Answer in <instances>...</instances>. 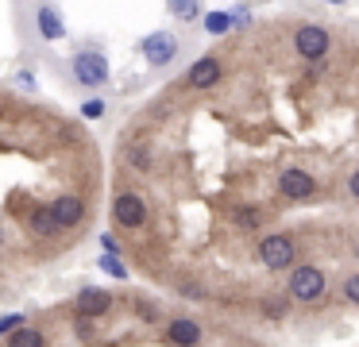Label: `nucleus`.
Segmentation results:
<instances>
[{"mask_svg": "<svg viewBox=\"0 0 359 347\" xmlns=\"http://www.w3.org/2000/svg\"><path fill=\"white\" fill-rule=\"evenodd\" d=\"M328 290V278L320 266H297L290 270V282H286V293L294 301H302V305H313V301H320Z\"/></svg>", "mask_w": 359, "mask_h": 347, "instance_id": "obj_1", "label": "nucleus"}, {"mask_svg": "<svg viewBox=\"0 0 359 347\" xmlns=\"http://www.w3.org/2000/svg\"><path fill=\"white\" fill-rule=\"evenodd\" d=\"M255 254H259V262H263L266 270H290L294 259H297V247H294L290 236H263L255 243Z\"/></svg>", "mask_w": 359, "mask_h": 347, "instance_id": "obj_2", "label": "nucleus"}, {"mask_svg": "<svg viewBox=\"0 0 359 347\" xmlns=\"http://www.w3.org/2000/svg\"><path fill=\"white\" fill-rule=\"evenodd\" d=\"M74 77H78L86 89H101V85H109V58H104L101 50H78L70 62Z\"/></svg>", "mask_w": 359, "mask_h": 347, "instance_id": "obj_3", "label": "nucleus"}, {"mask_svg": "<svg viewBox=\"0 0 359 347\" xmlns=\"http://www.w3.org/2000/svg\"><path fill=\"white\" fill-rule=\"evenodd\" d=\"M178 35L174 31H151L147 39L140 43V54H143V62L147 66H155V69H163V66H170L174 58H178Z\"/></svg>", "mask_w": 359, "mask_h": 347, "instance_id": "obj_4", "label": "nucleus"}, {"mask_svg": "<svg viewBox=\"0 0 359 347\" xmlns=\"http://www.w3.org/2000/svg\"><path fill=\"white\" fill-rule=\"evenodd\" d=\"M112 220H116L120 228H143V224L151 220V208L140 193H116V197H112Z\"/></svg>", "mask_w": 359, "mask_h": 347, "instance_id": "obj_5", "label": "nucleus"}, {"mask_svg": "<svg viewBox=\"0 0 359 347\" xmlns=\"http://www.w3.org/2000/svg\"><path fill=\"white\" fill-rule=\"evenodd\" d=\"M328 46H332V39H328V31L317 27V23H305V27L294 31V50L302 54L305 62H320L328 54Z\"/></svg>", "mask_w": 359, "mask_h": 347, "instance_id": "obj_6", "label": "nucleus"}, {"mask_svg": "<svg viewBox=\"0 0 359 347\" xmlns=\"http://www.w3.org/2000/svg\"><path fill=\"white\" fill-rule=\"evenodd\" d=\"M313 189H317V177L302 166H286L278 174V193L286 200H305V197H313Z\"/></svg>", "mask_w": 359, "mask_h": 347, "instance_id": "obj_7", "label": "nucleus"}, {"mask_svg": "<svg viewBox=\"0 0 359 347\" xmlns=\"http://www.w3.org/2000/svg\"><path fill=\"white\" fill-rule=\"evenodd\" d=\"M50 212H55L58 228H78L81 220H86V200L78 197V193H62V197L50 200Z\"/></svg>", "mask_w": 359, "mask_h": 347, "instance_id": "obj_8", "label": "nucleus"}, {"mask_svg": "<svg viewBox=\"0 0 359 347\" xmlns=\"http://www.w3.org/2000/svg\"><path fill=\"white\" fill-rule=\"evenodd\" d=\"M220 81V62L212 58V54H205V58H197L194 66L186 69V85L189 89H209V85Z\"/></svg>", "mask_w": 359, "mask_h": 347, "instance_id": "obj_9", "label": "nucleus"}, {"mask_svg": "<svg viewBox=\"0 0 359 347\" xmlns=\"http://www.w3.org/2000/svg\"><path fill=\"white\" fill-rule=\"evenodd\" d=\"M35 27H39V39H47V43H58V39H66L62 12H58L55 4H39V12H35Z\"/></svg>", "mask_w": 359, "mask_h": 347, "instance_id": "obj_10", "label": "nucleus"}, {"mask_svg": "<svg viewBox=\"0 0 359 347\" xmlns=\"http://www.w3.org/2000/svg\"><path fill=\"white\" fill-rule=\"evenodd\" d=\"M166 336H170L174 347H197L205 332H201V324L189 320V316H174V320L166 324Z\"/></svg>", "mask_w": 359, "mask_h": 347, "instance_id": "obj_11", "label": "nucleus"}, {"mask_svg": "<svg viewBox=\"0 0 359 347\" xmlns=\"http://www.w3.org/2000/svg\"><path fill=\"white\" fill-rule=\"evenodd\" d=\"M74 305H78L81 316H101V313H109V308H112V293L109 290H97V285H86Z\"/></svg>", "mask_w": 359, "mask_h": 347, "instance_id": "obj_12", "label": "nucleus"}, {"mask_svg": "<svg viewBox=\"0 0 359 347\" xmlns=\"http://www.w3.org/2000/svg\"><path fill=\"white\" fill-rule=\"evenodd\" d=\"M27 224H32V231L39 239H55L58 231V220H55V212H50V205H43V208H32V216H27Z\"/></svg>", "mask_w": 359, "mask_h": 347, "instance_id": "obj_13", "label": "nucleus"}, {"mask_svg": "<svg viewBox=\"0 0 359 347\" xmlns=\"http://www.w3.org/2000/svg\"><path fill=\"white\" fill-rule=\"evenodd\" d=\"M8 339V347H47V339H43V332L39 328H32V324H20L12 336H4Z\"/></svg>", "mask_w": 359, "mask_h": 347, "instance_id": "obj_14", "label": "nucleus"}, {"mask_svg": "<svg viewBox=\"0 0 359 347\" xmlns=\"http://www.w3.org/2000/svg\"><path fill=\"white\" fill-rule=\"evenodd\" d=\"M166 12H170L174 20H182V23L201 20V4H197V0H166Z\"/></svg>", "mask_w": 359, "mask_h": 347, "instance_id": "obj_15", "label": "nucleus"}, {"mask_svg": "<svg viewBox=\"0 0 359 347\" xmlns=\"http://www.w3.org/2000/svg\"><path fill=\"white\" fill-rule=\"evenodd\" d=\"M232 220H236V228L255 231L259 224H263V208H259V205H240V208L232 212Z\"/></svg>", "mask_w": 359, "mask_h": 347, "instance_id": "obj_16", "label": "nucleus"}, {"mask_svg": "<svg viewBox=\"0 0 359 347\" xmlns=\"http://www.w3.org/2000/svg\"><path fill=\"white\" fill-rule=\"evenodd\" d=\"M232 27H236L232 12H205V31H209V35H224V31H232Z\"/></svg>", "mask_w": 359, "mask_h": 347, "instance_id": "obj_17", "label": "nucleus"}, {"mask_svg": "<svg viewBox=\"0 0 359 347\" xmlns=\"http://www.w3.org/2000/svg\"><path fill=\"white\" fill-rule=\"evenodd\" d=\"M128 162H132L135 170H151V147L147 143H132L128 147Z\"/></svg>", "mask_w": 359, "mask_h": 347, "instance_id": "obj_18", "label": "nucleus"}, {"mask_svg": "<svg viewBox=\"0 0 359 347\" xmlns=\"http://www.w3.org/2000/svg\"><path fill=\"white\" fill-rule=\"evenodd\" d=\"M101 270H104V274H112V278H120V282L128 278V266L120 262V254H112V251L101 254Z\"/></svg>", "mask_w": 359, "mask_h": 347, "instance_id": "obj_19", "label": "nucleus"}, {"mask_svg": "<svg viewBox=\"0 0 359 347\" xmlns=\"http://www.w3.org/2000/svg\"><path fill=\"white\" fill-rule=\"evenodd\" d=\"M286 308H290L286 297H266L263 301V313L271 316V320H282V316H286Z\"/></svg>", "mask_w": 359, "mask_h": 347, "instance_id": "obj_20", "label": "nucleus"}, {"mask_svg": "<svg viewBox=\"0 0 359 347\" xmlns=\"http://www.w3.org/2000/svg\"><path fill=\"white\" fill-rule=\"evenodd\" d=\"M20 324H27L20 313H8V316H0V336H12V332L20 328Z\"/></svg>", "mask_w": 359, "mask_h": 347, "instance_id": "obj_21", "label": "nucleus"}, {"mask_svg": "<svg viewBox=\"0 0 359 347\" xmlns=\"http://www.w3.org/2000/svg\"><path fill=\"white\" fill-rule=\"evenodd\" d=\"M344 301H348V305H359V274H351L348 282H344Z\"/></svg>", "mask_w": 359, "mask_h": 347, "instance_id": "obj_22", "label": "nucleus"}, {"mask_svg": "<svg viewBox=\"0 0 359 347\" xmlns=\"http://www.w3.org/2000/svg\"><path fill=\"white\" fill-rule=\"evenodd\" d=\"M81 116H86V120H101V116H104V100H86V104H81Z\"/></svg>", "mask_w": 359, "mask_h": 347, "instance_id": "obj_23", "label": "nucleus"}, {"mask_svg": "<svg viewBox=\"0 0 359 347\" xmlns=\"http://www.w3.org/2000/svg\"><path fill=\"white\" fill-rule=\"evenodd\" d=\"M135 316H140V320H158V308L151 305V301H135Z\"/></svg>", "mask_w": 359, "mask_h": 347, "instance_id": "obj_24", "label": "nucleus"}, {"mask_svg": "<svg viewBox=\"0 0 359 347\" xmlns=\"http://www.w3.org/2000/svg\"><path fill=\"white\" fill-rule=\"evenodd\" d=\"M232 20H236V27H248V23H251V12H248V8H232Z\"/></svg>", "mask_w": 359, "mask_h": 347, "instance_id": "obj_25", "label": "nucleus"}, {"mask_svg": "<svg viewBox=\"0 0 359 347\" xmlns=\"http://www.w3.org/2000/svg\"><path fill=\"white\" fill-rule=\"evenodd\" d=\"M101 247H104V251H112V254H120V239H112V231H109V236H101Z\"/></svg>", "mask_w": 359, "mask_h": 347, "instance_id": "obj_26", "label": "nucleus"}, {"mask_svg": "<svg viewBox=\"0 0 359 347\" xmlns=\"http://www.w3.org/2000/svg\"><path fill=\"white\" fill-rule=\"evenodd\" d=\"M348 193H351V197H355V200H359V170H355V174H351V177H348Z\"/></svg>", "mask_w": 359, "mask_h": 347, "instance_id": "obj_27", "label": "nucleus"}, {"mask_svg": "<svg viewBox=\"0 0 359 347\" xmlns=\"http://www.w3.org/2000/svg\"><path fill=\"white\" fill-rule=\"evenodd\" d=\"M16 81H20V85H24V89H35V77H32V74H27V69H24V74H20V77H16Z\"/></svg>", "mask_w": 359, "mask_h": 347, "instance_id": "obj_28", "label": "nucleus"}, {"mask_svg": "<svg viewBox=\"0 0 359 347\" xmlns=\"http://www.w3.org/2000/svg\"><path fill=\"white\" fill-rule=\"evenodd\" d=\"M325 4H348V0H325Z\"/></svg>", "mask_w": 359, "mask_h": 347, "instance_id": "obj_29", "label": "nucleus"}, {"mask_svg": "<svg viewBox=\"0 0 359 347\" xmlns=\"http://www.w3.org/2000/svg\"><path fill=\"white\" fill-rule=\"evenodd\" d=\"M355 259H359V243H355Z\"/></svg>", "mask_w": 359, "mask_h": 347, "instance_id": "obj_30", "label": "nucleus"}, {"mask_svg": "<svg viewBox=\"0 0 359 347\" xmlns=\"http://www.w3.org/2000/svg\"><path fill=\"white\" fill-rule=\"evenodd\" d=\"M0 243H4V231H0Z\"/></svg>", "mask_w": 359, "mask_h": 347, "instance_id": "obj_31", "label": "nucleus"}]
</instances>
